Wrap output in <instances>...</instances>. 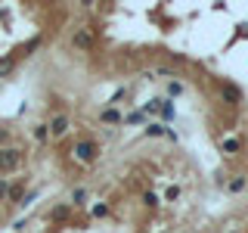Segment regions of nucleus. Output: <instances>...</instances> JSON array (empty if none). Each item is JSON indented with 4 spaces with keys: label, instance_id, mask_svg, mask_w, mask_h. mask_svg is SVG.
I'll return each mask as SVG.
<instances>
[{
    "label": "nucleus",
    "instance_id": "obj_1",
    "mask_svg": "<svg viewBox=\"0 0 248 233\" xmlns=\"http://www.w3.org/2000/svg\"><path fill=\"white\" fill-rule=\"evenodd\" d=\"M72 152H75V159L81 162V165H96L99 162V143L96 140H78V143L72 146Z\"/></svg>",
    "mask_w": 248,
    "mask_h": 233
},
{
    "label": "nucleus",
    "instance_id": "obj_2",
    "mask_svg": "<svg viewBox=\"0 0 248 233\" xmlns=\"http://www.w3.org/2000/svg\"><path fill=\"white\" fill-rule=\"evenodd\" d=\"M22 150L19 146H0V174H10V171L22 168Z\"/></svg>",
    "mask_w": 248,
    "mask_h": 233
},
{
    "label": "nucleus",
    "instance_id": "obj_3",
    "mask_svg": "<svg viewBox=\"0 0 248 233\" xmlns=\"http://www.w3.org/2000/svg\"><path fill=\"white\" fill-rule=\"evenodd\" d=\"M46 124H50V140H62V137L68 134V128H72V121H68L65 112H56Z\"/></svg>",
    "mask_w": 248,
    "mask_h": 233
},
{
    "label": "nucleus",
    "instance_id": "obj_4",
    "mask_svg": "<svg viewBox=\"0 0 248 233\" xmlns=\"http://www.w3.org/2000/svg\"><path fill=\"white\" fill-rule=\"evenodd\" d=\"M72 47H75V50H90V47H93V31L90 28H78L72 34Z\"/></svg>",
    "mask_w": 248,
    "mask_h": 233
},
{
    "label": "nucleus",
    "instance_id": "obj_5",
    "mask_svg": "<svg viewBox=\"0 0 248 233\" xmlns=\"http://www.w3.org/2000/svg\"><path fill=\"white\" fill-rule=\"evenodd\" d=\"M220 97L227 106H239L242 103V90L236 87V84H220Z\"/></svg>",
    "mask_w": 248,
    "mask_h": 233
},
{
    "label": "nucleus",
    "instance_id": "obj_6",
    "mask_svg": "<svg viewBox=\"0 0 248 233\" xmlns=\"http://www.w3.org/2000/svg\"><path fill=\"white\" fill-rule=\"evenodd\" d=\"M146 137H170V140H177V134L168 128V124H161V121H149V124H146Z\"/></svg>",
    "mask_w": 248,
    "mask_h": 233
},
{
    "label": "nucleus",
    "instance_id": "obj_7",
    "mask_svg": "<svg viewBox=\"0 0 248 233\" xmlns=\"http://www.w3.org/2000/svg\"><path fill=\"white\" fill-rule=\"evenodd\" d=\"M99 121H103V124H121V121H124V115H121V109H118V106H106L103 112H99Z\"/></svg>",
    "mask_w": 248,
    "mask_h": 233
},
{
    "label": "nucleus",
    "instance_id": "obj_8",
    "mask_svg": "<svg viewBox=\"0 0 248 233\" xmlns=\"http://www.w3.org/2000/svg\"><path fill=\"white\" fill-rule=\"evenodd\" d=\"M245 186H248V174H236V177H230L227 181V190L236 196V193H245Z\"/></svg>",
    "mask_w": 248,
    "mask_h": 233
},
{
    "label": "nucleus",
    "instance_id": "obj_9",
    "mask_svg": "<svg viewBox=\"0 0 248 233\" xmlns=\"http://www.w3.org/2000/svg\"><path fill=\"white\" fill-rule=\"evenodd\" d=\"M121 124H127V128H137V124H149V115H146L143 109H137V112L124 115V121H121Z\"/></svg>",
    "mask_w": 248,
    "mask_h": 233
},
{
    "label": "nucleus",
    "instance_id": "obj_10",
    "mask_svg": "<svg viewBox=\"0 0 248 233\" xmlns=\"http://www.w3.org/2000/svg\"><path fill=\"white\" fill-rule=\"evenodd\" d=\"M22 196H25V181H16V183H10L6 202H16V205H19V202H22Z\"/></svg>",
    "mask_w": 248,
    "mask_h": 233
},
{
    "label": "nucleus",
    "instance_id": "obj_11",
    "mask_svg": "<svg viewBox=\"0 0 248 233\" xmlns=\"http://www.w3.org/2000/svg\"><path fill=\"white\" fill-rule=\"evenodd\" d=\"M220 150H223V155H239V150H242V140H239V137H230V140H223V143H220Z\"/></svg>",
    "mask_w": 248,
    "mask_h": 233
},
{
    "label": "nucleus",
    "instance_id": "obj_12",
    "mask_svg": "<svg viewBox=\"0 0 248 233\" xmlns=\"http://www.w3.org/2000/svg\"><path fill=\"white\" fill-rule=\"evenodd\" d=\"M158 115H161V124L174 121V103H170L168 97H161V109H158Z\"/></svg>",
    "mask_w": 248,
    "mask_h": 233
},
{
    "label": "nucleus",
    "instance_id": "obj_13",
    "mask_svg": "<svg viewBox=\"0 0 248 233\" xmlns=\"http://www.w3.org/2000/svg\"><path fill=\"white\" fill-rule=\"evenodd\" d=\"M87 199H90V193H87V186H75L72 190V205H87Z\"/></svg>",
    "mask_w": 248,
    "mask_h": 233
},
{
    "label": "nucleus",
    "instance_id": "obj_14",
    "mask_svg": "<svg viewBox=\"0 0 248 233\" xmlns=\"http://www.w3.org/2000/svg\"><path fill=\"white\" fill-rule=\"evenodd\" d=\"M31 137H34L37 143H46V140H50V124H46V121L34 124V131H31Z\"/></svg>",
    "mask_w": 248,
    "mask_h": 233
},
{
    "label": "nucleus",
    "instance_id": "obj_15",
    "mask_svg": "<svg viewBox=\"0 0 248 233\" xmlns=\"http://www.w3.org/2000/svg\"><path fill=\"white\" fill-rule=\"evenodd\" d=\"M68 215H72V205H65V202H62V205H56V208L50 212L53 221H68Z\"/></svg>",
    "mask_w": 248,
    "mask_h": 233
},
{
    "label": "nucleus",
    "instance_id": "obj_16",
    "mask_svg": "<svg viewBox=\"0 0 248 233\" xmlns=\"http://www.w3.org/2000/svg\"><path fill=\"white\" fill-rule=\"evenodd\" d=\"M112 215V208H108V202H96V205L90 208V217H108Z\"/></svg>",
    "mask_w": 248,
    "mask_h": 233
},
{
    "label": "nucleus",
    "instance_id": "obj_17",
    "mask_svg": "<svg viewBox=\"0 0 248 233\" xmlns=\"http://www.w3.org/2000/svg\"><path fill=\"white\" fill-rule=\"evenodd\" d=\"M168 100H174V97H180V93H183V84L180 81H168Z\"/></svg>",
    "mask_w": 248,
    "mask_h": 233
},
{
    "label": "nucleus",
    "instance_id": "obj_18",
    "mask_svg": "<svg viewBox=\"0 0 248 233\" xmlns=\"http://www.w3.org/2000/svg\"><path fill=\"white\" fill-rule=\"evenodd\" d=\"M158 109H161V97H155V100H149V103L143 106V112L146 115H158Z\"/></svg>",
    "mask_w": 248,
    "mask_h": 233
},
{
    "label": "nucleus",
    "instance_id": "obj_19",
    "mask_svg": "<svg viewBox=\"0 0 248 233\" xmlns=\"http://www.w3.org/2000/svg\"><path fill=\"white\" fill-rule=\"evenodd\" d=\"M143 205H146V208H158V196H155L152 190H146V193H143Z\"/></svg>",
    "mask_w": 248,
    "mask_h": 233
},
{
    "label": "nucleus",
    "instance_id": "obj_20",
    "mask_svg": "<svg viewBox=\"0 0 248 233\" xmlns=\"http://www.w3.org/2000/svg\"><path fill=\"white\" fill-rule=\"evenodd\" d=\"M124 97H127V90H124V87H118V90L112 93V97H108V106H118V103H121Z\"/></svg>",
    "mask_w": 248,
    "mask_h": 233
},
{
    "label": "nucleus",
    "instance_id": "obj_21",
    "mask_svg": "<svg viewBox=\"0 0 248 233\" xmlns=\"http://www.w3.org/2000/svg\"><path fill=\"white\" fill-rule=\"evenodd\" d=\"M177 196H180V186H177V183H174V186H168V190H165V199H168V202H174Z\"/></svg>",
    "mask_w": 248,
    "mask_h": 233
},
{
    "label": "nucleus",
    "instance_id": "obj_22",
    "mask_svg": "<svg viewBox=\"0 0 248 233\" xmlns=\"http://www.w3.org/2000/svg\"><path fill=\"white\" fill-rule=\"evenodd\" d=\"M6 193H10V181L0 177V202H6Z\"/></svg>",
    "mask_w": 248,
    "mask_h": 233
},
{
    "label": "nucleus",
    "instance_id": "obj_23",
    "mask_svg": "<svg viewBox=\"0 0 248 233\" xmlns=\"http://www.w3.org/2000/svg\"><path fill=\"white\" fill-rule=\"evenodd\" d=\"M41 41H44L41 34H37V37H31V41L25 44V53H31V50H37V47H41Z\"/></svg>",
    "mask_w": 248,
    "mask_h": 233
},
{
    "label": "nucleus",
    "instance_id": "obj_24",
    "mask_svg": "<svg viewBox=\"0 0 248 233\" xmlns=\"http://www.w3.org/2000/svg\"><path fill=\"white\" fill-rule=\"evenodd\" d=\"M34 199H37V190H31V193H25V196H22V202H19V205L25 208V205H31V202H34Z\"/></svg>",
    "mask_w": 248,
    "mask_h": 233
},
{
    "label": "nucleus",
    "instance_id": "obj_25",
    "mask_svg": "<svg viewBox=\"0 0 248 233\" xmlns=\"http://www.w3.org/2000/svg\"><path fill=\"white\" fill-rule=\"evenodd\" d=\"M10 68H13V59H3V62H0V75H6Z\"/></svg>",
    "mask_w": 248,
    "mask_h": 233
},
{
    "label": "nucleus",
    "instance_id": "obj_26",
    "mask_svg": "<svg viewBox=\"0 0 248 233\" xmlns=\"http://www.w3.org/2000/svg\"><path fill=\"white\" fill-rule=\"evenodd\" d=\"M161 233H168V230H161Z\"/></svg>",
    "mask_w": 248,
    "mask_h": 233
}]
</instances>
